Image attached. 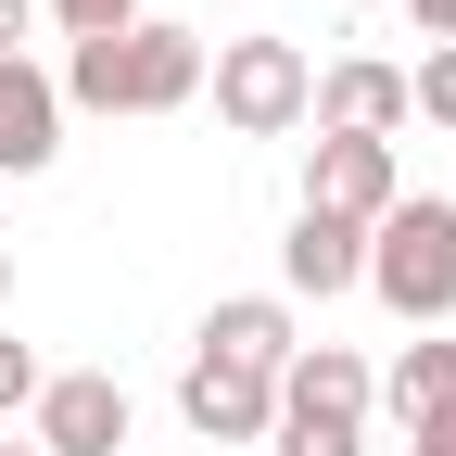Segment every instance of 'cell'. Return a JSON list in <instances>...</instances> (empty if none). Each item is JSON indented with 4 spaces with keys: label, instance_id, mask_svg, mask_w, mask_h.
<instances>
[{
    "label": "cell",
    "instance_id": "d6986e66",
    "mask_svg": "<svg viewBox=\"0 0 456 456\" xmlns=\"http://www.w3.org/2000/svg\"><path fill=\"white\" fill-rule=\"evenodd\" d=\"M0 305H13V254H0Z\"/></svg>",
    "mask_w": 456,
    "mask_h": 456
},
{
    "label": "cell",
    "instance_id": "52a82bcc",
    "mask_svg": "<svg viewBox=\"0 0 456 456\" xmlns=\"http://www.w3.org/2000/svg\"><path fill=\"white\" fill-rule=\"evenodd\" d=\"M178 419H191V444H254V431H279V380L266 368H228V355H191Z\"/></svg>",
    "mask_w": 456,
    "mask_h": 456
},
{
    "label": "cell",
    "instance_id": "ac0fdd59",
    "mask_svg": "<svg viewBox=\"0 0 456 456\" xmlns=\"http://www.w3.org/2000/svg\"><path fill=\"white\" fill-rule=\"evenodd\" d=\"M406 13H419V38H456V0H406Z\"/></svg>",
    "mask_w": 456,
    "mask_h": 456
},
{
    "label": "cell",
    "instance_id": "ba28073f",
    "mask_svg": "<svg viewBox=\"0 0 456 456\" xmlns=\"http://www.w3.org/2000/svg\"><path fill=\"white\" fill-rule=\"evenodd\" d=\"M317 127L330 140H393V127H406V64H380V51H355V64H330L317 77Z\"/></svg>",
    "mask_w": 456,
    "mask_h": 456
},
{
    "label": "cell",
    "instance_id": "ffe728a7",
    "mask_svg": "<svg viewBox=\"0 0 456 456\" xmlns=\"http://www.w3.org/2000/svg\"><path fill=\"white\" fill-rule=\"evenodd\" d=\"M406 456H456V444H406Z\"/></svg>",
    "mask_w": 456,
    "mask_h": 456
},
{
    "label": "cell",
    "instance_id": "9a60e30c",
    "mask_svg": "<svg viewBox=\"0 0 456 456\" xmlns=\"http://www.w3.org/2000/svg\"><path fill=\"white\" fill-rule=\"evenodd\" d=\"M279 456H368V431H330V419H279Z\"/></svg>",
    "mask_w": 456,
    "mask_h": 456
},
{
    "label": "cell",
    "instance_id": "8992f818",
    "mask_svg": "<svg viewBox=\"0 0 456 456\" xmlns=\"http://www.w3.org/2000/svg\"><path fill=\"white\" fill-rule=\"evenodd\" d=\"M380 406V368L355 342H292V368H279V419H330V431H368Z\"/></svg>",
    "mask_w": 456,
    "mask_h": 456
},
{
    "label": "cell",
    "instance_id": "2e32d148",
    "mask_svg": "<svg viewBox=\"0 0 456 456\" xmlns=\"http://www.w3.org/2000/svg\"><path fill=\"white\" fill-rule=\"evenodd\" d=\"M38 380H51V368L26 355V342H0V419H26V406H38Z\"/></svg>",
    "mask_w": 456,
    "mask_h": 456
},
{
    "label": "cell",
    "instance_id": "5bb4252c",
    "mask_svg": "<svg viewBox=\"0 0 456 456\" xmlns=\"http://www.w3.org/2000/svg\"><path fill=\"white\" fill-rule=\"evenodd\" d=\"M64 38H114V26H140V0H38Z\"/></svg>",
    "mask_w": 456,
    "mask_h": 456
},
{
    "label": "cell",
    "instance_id": "9c48e42d",
    "mask_svg": "<svg viewBox=\"0 0 456 456\" xmlns=\"http://www.w3.org/2000/svg\"><path fill=\"white\" fill-rule=\"evenodd\" d=\"M380 406H393L406 444H456V342H406L393 380H380Z\"/></svg>",
    "mask_w": 456,
    "mask_h": 456
},
{
    "label": "cell",
    "instance_id": "6da1fadb",
    "mask_svg": "<svg viewBox=\"0 0 456 456\" xmlns=\"http://www.w3.org/2000/svg\"><path fill=\"white\" fill-rule=\"evenodd\" d=\"M64 102H89V114H178L191 89H203V38L191 26H114V38H77V64L51 77Z\"/></svg>",
    "mask_w": 456,
    "mask_h": 456
},
{
    "label": "cell",
    "instance_id": "44dd1931",
    "mask_svg": "<svg viewBox=\"0 0 456 456\" xmlns=\"http://www.w3.org/2000/svg\"><path fill=\"white\" fill-rule=\"evenodd\" d=\"M0 456H38V444H0Z\"/></svg>",
    "mask_w": 456,
    "mask_h": 456
},
{
    "label": "cell",
    "instance_id": "30bf717a",
    "mask_svg": "<svg viewBox=\"0 0 456 456\" xmlns=\"http://www.w3.org/2000/svg\"><path fill=\"white\" fill-rule=\"evenodd\" d=\"M51 152H64V89L38 64H0V178H38Z\"/></svg>",
    "mask_w": 456,
    "mask_h": 456
},
{
    "label": "cell",
    "instance_id": "7a4b0ae2",
    "mask_svg": "<svg viewBox=\"0 0 456 456\" xmlns=\"http://www.w3.org/2000/svg\"><path fill=\"white\" fill-rule=\"evenodd\" d=\"M355 292H380L406 330H444L456 317V203H393L368 228V279Z\"/></svg>",
    "mask_w": 456,
    "mask_h": 456
},
{
    "label": "cell",
    "instance_id": "277c9868",
    "mask_svg": "<svg viewBox=\"0 0 456 456\" xmlns=\"http://www.w3.org/2000/svg\"><path fill=\"white\" fill-rule=\"evenodd\" d=\"M26 444H38V456H114V444H127V393H114L102 368H64V380H38V406H26Z\"/></svg>",
    "mask_w": 456,
    "mask_h": 456
},
{
    "label": "cell",
    "instance_id": "5b68a950",
    "mask_svg": "<svg viewBox=\"0 0 456 456\" xmlns=\"http://www.w3.org/2000/svg\"><path fill=\"white\" fill-rule=\"evenodd\" d=\"M393 203V140H330L317 127V152H305V216H342V228H380Z\"/></svg>",
    "mask_w": 456,
    "mask_h": 456
},
{
    "label": "cell",
    "instance_id": "3957f363",
    "mask_svg": "<svg viewBox=\"0 0 456 456\" xmlns=\"http://www.w3.org/2000/svg\"><path fill=\"white\" fill-rule=\"evenodd\" d=\"M203 89H216V114H228L241 140H292L305 102H317V64H305L292 38H228L216 64H203Z\"/></svg>",
    "mask_w": 456,
    "mask_h": 456
},
{
    "label": "cell",
    "instance_id": "8fae6325",
    "mask_svg": "<svg viewBox=\"0 0 456 456\" xmlns=\"http://www.w3.org/2000/svg\"><path fill=\"white\" fill-rule=\"evenodd\" d=\"M279 279H292V292H355V279H368V228H342V216H305L292 203V241H279Z\"/></svg>",
    "mask_w": 456,
    "mask_h": 456
},
{
    "label": "cell",
    "instance_id": "e0dca14e",
    "mask_svg": "<svg viewBox=\"0 0 456 456\" xmlns=\"http://www.w3.org/2000/svg\"><path fill=\"white\" fill-rule=\"evenodd\" d=\"M26 26H38V0H0V64H26Z\"/></svg>",
    "mask_w": 456,
    "mask_h": 456
},
{
    "label": "cell",
    "instance_id": "4fadbf2b",
    "mask_svg": "<svg viewBox=\"0 0 456 456\" xmlns=\"http://www.w3.org/2000/svg\"><path fill=\"white\" fill-rule=\"evenodd\" d=\"M406 114L456 127V38H431V64H406Z\"/></svg>",
    "mask_w": 456,
    "mask_h": 456
},
{
    "label": "cell",
    "instance_id": "7c38bea8",
    "mask_svg": "<svg viewBox=\"0 0 456 456\" xmlns=\"http://www.w3.org/2000/svg\"><path fill=\"white\" fill-rule=\"evenodd\" d=\"M203 355H228V368H292V305H279V292H228L216 317H203Z\"/></svg>",
    "mask_w": 456,
    "mask_h": 456
}]
</instances>
